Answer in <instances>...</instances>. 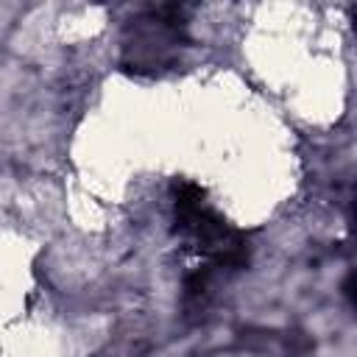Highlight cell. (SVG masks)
Segmentation results:
<instances>
[{"mask_svg":"<svg viewBox=\"0 0 357 357\" xmlns=\"http://www.w3.org/2000/svg\"><path fill=\"white\" fill-rule=\"evenodd\" d=\"M173 220L176 234L192 243L212 265L218 268H245L248 265V245L245 237L229 226L209 204L206 192L195 181H176L173 184Z\"/></svg>","mask_w":357,"mask_h":357,"instance_id":"obj_1","label":"cell"},{"mask_svg":"<svg viewBox=\"0 0 357 357\" xmlns=\"http://www.w3.org/2000/svg\"><path fill=\"white\" fill-rule=\"evenodd\" d=\"M206 284H209V268H198V271L187 273V279H184V296L187 298H201L206 293Z\"/></svg>","mask_w":357,"mask_h":357,"instance_id":"obj_2","label":"cell"}]
</instances>
